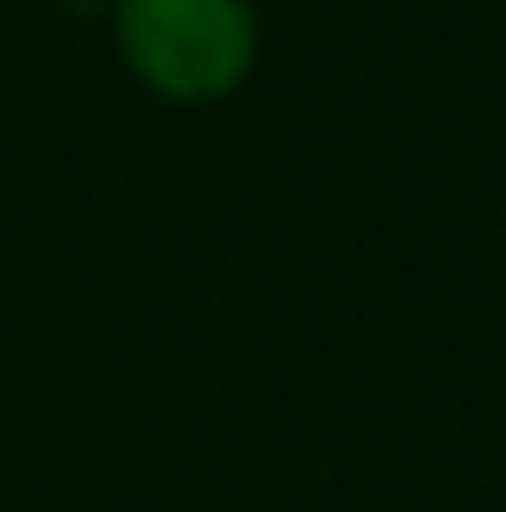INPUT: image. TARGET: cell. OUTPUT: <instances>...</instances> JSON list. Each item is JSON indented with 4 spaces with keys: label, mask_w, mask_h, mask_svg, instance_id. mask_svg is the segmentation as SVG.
I'll return each instance as SVG.
<instances>
[{
    "label": "cell",
    "mask_w": 506,
    "mask_h": 512,
    "mask_svg": "<svg viewBox=\"0 0 506 512\" xmlns=\"http://www.w3.org/2000/svg\"><path fill=\"white\" fill-rule=\"evenodd\" d=\"M124 65L169 104H215L247 85L260 20L247 0H111Z\"/></svg>",
    "instance_id": "6da1fadb"
}]
</instances>
